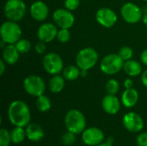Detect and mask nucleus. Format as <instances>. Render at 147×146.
Listing matches in <instances>:
<instances>
[{"label":"nucleus","mask_w":147,"mask_h":146,"mask_svg":"<svg viewBox=\"0 0 147 146\" xmlns=\"http://www.w3.org/2000/svg\"><path fill=\"white\" fill-rule=\"evenodd\" d=\"M8 118L14 126L26 127L31 120L29 107L22 100L13 101L8 108Z\"/></svg>","instance_id":"obj_1"},{"label":"nucleus","mask_w":147,"mask_h":146,"mask_svg":"<svg viewBox=\"0 0 147 146\" xmlns=\"http://www.w3.org/2000/svg\"><path fill=\"white\" fill-rule=\"evenodd\" d=\"M86 118L78 109L69 110L65 116V126L67 131L75 134H82L86 129Z\"/></svg>","instance_id":"obj_2"},{"label":"nucleus","mask_w":147,"mask_h":146,"mask_svg":"<svg viewBox=\"0 0 147 146\" xmlns=\"http://www.w3.org/2000/svg\"><path fill=\"white\" fill-rule=\"evenodd\" d=\"M27 13V5L23 0H7L3 6L4 16L9 21L19 22Z\"/></svg>","instance_id":"obj_3"},{"label":"nucleus","mask_w":147,"mask_h":146,"mask_svg":"<svg viewBox=\"0 0 147 146\" xmlns=\"http://www.w3.org/2000/svg\"><path fill=\"white\" fill-rule=\"evenodd\" d=\"M22 28L16 22H3L0 28L1 40L7 44H16L22 37Z\"/></svg>","instance_id":"obj_4"},{"label":"nucleus","mask_w":147,"mask_h":146,"mask_svg":"<svg viewBox=\"0 0 147 146\" xmlns=\"http://www.w3.org/2000/svg\"><path fill=\"white\" fill-rule=\"evenodd\" d=\"M98 52L92 47H84L76 55V65L81 70L92 69L98 61Z\"/></svg>","instance_id":"obj_5"},{"label":"nucleus","mask_w":147,"mask_h":146,"mask_svg":"<svg viewBox=\"0 0 147 146\" xmlns=\"http://www.w3.org/2000/svg\"><path fill=\"white\" fill-rule=\"evenodd\" d=\"M124 60L118 53H110L103 57L100 62V70L106 75H115L123 70Z\"/></svg>","instance_id":"obj_6"},{"label":"nucleus","mask_w":147,"mask_h":146,"mask_svg":"<svg viewBox=\"0 0 147 146\" xmlns=\"http://www.w3.org/2000/svg\"><path fill=\"white\" fill-rule=\"evenodd\" d=\"M23 89L28 95L38 97L45 93L46 83L40 76L29 75L23 80Z\"/></svg>","instance_id":"obj_7"},{"label":"nucleus","mask_w":147,"mask_h":146,"mask_svg":"<svg viewBox=\"0 0 147 146\" xmlns=\"http://www.w3.org/2000/svg\"><path fill=\"white\" fill-rule=\"evenodd\" d=\"M42 66L47 73L53 76L63 71L64 61L58 53L48 52L43 57Z\"/></svg>","instance_id":"obj_8"},{"label":"nucleus","mask_w":147,"mask_h":146,"mask_svg":"<svg viewBox=\"0 0 147 146\" xmlns=\"http://www.w3.org/2000/svg\"><path fill=\"white\" fill-rule=\"evenodd\" d=\"M143 15V9L134 3H126L121 8V15L122 19L129 24L138 23L142 20Z\"/></svg>","instance_id":"obj_9"},{"label":"nucleus","mask_w":147,"mask_h":146,"mask_svg":"<svg viewBox=\"0 0 147 146\" xmlns=\"http://www.w3.org/2000/svg\"><path fill=\"white\" fill-rule=\"evenodd\" d=\"M53 23L59 28H71L75 22V16L72 11L67 9H57L53 13Z\"/></svg>","instance_id":"obj_10"},{"label":"nucleus","mask_w":147,"mask_h":146,"mask_svg":"<svg viewBox=\"0 0 147 146\" xmlns=\"http://www.w3.org/2000/svg\"><path fill=\"white\" fill-rule=\"evenodd\" d=\"M96 20L103 28H110L114 27L117 22L118 16L112 9L108 7H102L96 10Z\"/></svg>","instance_id":"obj_11"},{"label":"nucleus","mask_w":147,"mask_h":146,"mask_svg":"<svg viewBox=\"0 0 147 146\" xmlns=\"http://www.w3.org/2000/svg\"><path fill=\"white\" fill-rule=\"evenodd\" d=\"M124 127L130 133H140L145 126L143 118L135 112L127 113L122 120Z\"/></svg>","instance_id":"obj_12"},{"label":"nucleus","mask_w":147,"mask_h":146,"mask_svg":"<svg viewBox=\"0 0 147 146\" xmlns=\"http://www.w3.org/2000/svg\"><path fill=\"white\" fill-rule=\"evenodd\" d=\"M103 132L95 126L88 127L82 133V141L88 146H97L104 141Z\"/></svg>","instance_id":"obj_13"},{"label":"nucleus","mask_w":147,"mask_h":146,"mask_svg":"<svg viewBox=\"0 0 147 146\" xmlns=\"http://www.w3.org/2000/svg\"><path fill=\"white\" fill-rule=\"evenodd\" d=\"M58 27L53 22H44L37 29L38 40L45 43L52 42L55 38H57Z\"/></svg>","instance_id":"obj_14"},{"label":"nucleus","mask_w":147,"mask_h":146,"mask_svg":"<svg viewBox=\"0 0 147 146\" xmlns=\"http://www.w3.org/2000/svg\"><path fill=\"white\" fill-rule=\"evenodd\" d=\"M29 14L34 21L44 22L48 17L49 9L45 2L41 0H37L30 5Z\"/></svg>","instance_id":"obj_15"},{"label":"nucleus","mask_w":147,"mask_h":146,"mask_svg":"<svg viewBox=\"0 0 147 146\" xmlns=\"http://www.w3.org/2000/svg\"><path fill=\"white\" fill-rule=\"evenodd\" d=\"M121 101L116 96V95L107 94L102 101V108L105 113L110 115L116 114L121 109Z\"/></svg>","instance_id":"obj_16"},{"label":"nucleus","mask_w":147,"mask_h":146,"mask_svg":"<svg viewBox=\"0 0 147 146\" xmlns=\"http://www.w3.org/2000/svg\"><path fill=\"white\" fill-rule=\"evenodd\" d=\"M20 52L17 50L15 44H7L3 49V61L9 65H16L20 58Z\"/></svg>","instance_id":"obj_17"},{"label":"nucleus","mask_w":147,"mask_h":146,"mask_svg":"<svg viewBox=\"0 0 147 146\" xmlns=\"http://www.w3.org/2000/svg\"><path fill=\"white\" fill-rule=\"evenodd\" d=\"M121 104L127 108H131L134 107L139 101V92L134 88L125 89L121 95Z\"/></svg>","instance_id":"obj_18"},{"label":"nucleus","mask_w":147,"mask_h":146,"mask_svg":"<svg viewBox=\"0 0 147 146\" xmlns=\"http://www.w3.org/2000/svg\"><path fill=\"white\" fill-rule=\"evenodd\" d=\"M25 130L27 139L31 142H38L41 140L45 136L43 128L36 123H29L25 127Z\"/></svg>","instance_id":"obj_19"},{"label":"nucleus","mask_w":147,"mask_h":146,"mask_svg":"<svg viewBox=\"0 0 147 146\" xmlns=\"http://www.w3.org/2000/svg\"><path fill=\"white\" fill-rule=\"evenodd\" d=\"M123 70L125 73L130 77H135L142 74V66L141 64L134 59H130L124 62Z\"/></svg>","instance_id":"obj_20"},{"label":"nucleus","mask_w":147,"mask_h":146,"mask_svg":"<svg viewBox=\"0 0 147 146\" xmlns=\"http://www.w3.org/2000/svg\"><path fill=\"white\" fill-rule=\"evenodd\" d=\"M65 84V77L59 74H57V75H53L50 78L48 82V88L52 93L58 94L64 89Z\"/></svg>","instance_id":"obj_21"},{"label":"nucleus","mask_w":147,"mask_h":146,"mask_svg":"<svg viewBox=\"0 0 147 146\" xmlns=\"http://www.w3.org/2000/svg\"><path fill=\"white\" fill-rule=\"evenodd\" d=\"M10 137H11V142L13 144L19 145V144L22 143L24 141V139L27 138L25 127L15 126L10 131Z\"/></svg>","instance_id":"obj_22"},{"label":"nucleus","mask_w":147,"mask_h":146,"mask_svg":"<svg viewBox=\"0 0 147 146\" xmlns=\"http://www.w3.org/2000/svg\"><path fill=\"white\" fill-rule=\"evenodd\" d=\"M80 71L81 69L76 65H69L64 68L62 71V76L67 81H74L80 77Z\"/></svg>","instance_id":"obj_23"},{"label":"nucleus","mask_w":147,"mask_h":146,"mask_svg":"<svg viewBox=\"0 0 147 146\" xmlns=\"http://www.w3.org/2000/svg\"><path fill=\"white\" fill-rule=\"evenodd\" d=\"M35 106L37 108V109L41 112V113H46L48 112L51 108H52V102L51 100L45 96L44 94L36 97V101H35Z\"/></svg>","instance_id":"obj_24"},{"label":"nucleus","mask_w":147,"mask_h":146,"mask_svg":"<svg viewBox=\"0 0 147 146\" xmlns=\"http://www.w3.org/2000/svg\"><path fill=\"white\" fill-rule=\"evenodd\" d=\"M15 46H16L17 50L19 51V52L21 54H24V53L28 52L32 48L31 42L27 39H22V38L15 44Z\"/></svg>","instance_id":"obj_25"},{"label":"nucleus","mask_w":147,"mask_h":146,"mask_svg":"<svg viewBox=\"0 0 147 146\" xmlns=\"http://www.w3.org/2000/svg\"><path fill=\"white\" fill-rule=\"evenodd\" d=\"M105 89L108 94L109 95H116L120 90V83L115 78H110L108 80L105 85Z\"/></svg>","instance_id":"obj_26"},{"label":"nucleus","mask_w":147,"mask_h":146,"mask_svg":"<svg viewBox=\"0 0 147 146\" xmlns=\"http://www.w3.org/2000/svg\"><path fill=\"white\" fill-rule=\"evenodd\" d=\"M118 54L120 55V57L125 62V61H127V60H130V59H133V57H134V51H133V49L130 46H122L119 50Z\"/></svg>","instance_id":"obj_27"},{"label":"nucleus","mask_w":147,"mask_h":146,"mask_svg":"<svg viewBox=\"0 0 147 146\" xmlns=\"http://www.w3.org/2000/svg\"><path fill=\"white\" fill-rule=\"evenodd\" d=\"M11 142L10 132L2 128L0 130V146H9Z\"/></svg>","instance_id":"obj_28"},{"label":"nucleus","mask_w":147,"mask_h":146,"mask_svg":"<svg viewBox=\"0 0 147 146\" xmlns=\"http://www.w3.org/2000/svg\"><path fill=\"white\" fill-rule=\"evenodd\" d=\"M60 43H67L71 39V32L68 28H60L58 31L57 38Z\"/></svg>","instance_id":"obj_29"},{"label":"nucleus","mask_w":147,"mask_h":146,"mask_svg":"<svg viewBox=\"0 0 147 146\" xmlns=\"http://www.w3.org/2000/svg\"><path fill=\"white\" fill-rule=\"evenodd\" d=\"M76 135L75 133L67 131L66 133H65L61 138V141L62 143L66 146H71L72 145L75 144L76 142Z\"/></svg>","instance_id":"obj_30"},{"label":"nucleus","mask_w":147,"mask_h":146,"mask_svg":"<svg viewBox=\"0 0 147 146\" xmlns=\"http://www.w3.org/2000/svg\"><path fill=\"white\" fill-rule=\"evenodd\" d=\"M64 5H65V9H67L71 11H74L79 7L80 0H65Z\"/></svg>","instance_id":"obj_31"},{"label":"nucleus","mask_w":147,"mask_h":146,"mask_svg":"<svg viewBox=\"0 0 147 146\" xmlns=\"http://www.w3.org/2000/svg\"><path fill=\"white\" fill-rule=\"evenodd\" d=\"M136 142L139 146H147V133L139 134L136 139Z\"/></svg>","instance_id":"obj_32"},{"label":"nucleus","mask_w":147,"mask_h":146,"mask_svg":"<svg viewBox=\"0 0 147 146\" xmlns=\"http://www.w3.org/2000/svg\"><path fill=\"white\" fill-rule=\"evenodd\" d=\"M46 44H47V43L39 40V41L35 44V46H34V50H35L36 53H38V54H43V53L45 52V51H46V48H47Z\"/></svg>","instance_id":"obj_33"},{"label":"nucleus","mask_w":147,"mask_h":146,"mask_svg":"<svg viewBox=\"0 0 147 146\" xmlns=\"http://www.w3.org/2000/svg\"><path fill=\"white\" fill-rule=\"evenodd\" d=\"M140 61L143 65L147 66V48L145 49L140 54Z\"/></svg>","instance_id":"obj_34"},{"label":"nucleus","mask_w":147,"mask_h":146,"mask_svg":"<svg viewBox=\"0 0 147 146\" xmlns=\"http://www.w3.org/2000/svg\"><path fill=\"white\" fill-rule=\"evenodd\" d=\"M123 85H124L125 89H130V88H133V85H134V82H133V80L131 79V77L126 78V79L124 80Z\"/></svg>","instance_id":"obj_35"},{"label":"nucleus","mask_w":147,"mask_h":146,"mask_svg":"<svg viewBox=\"0 0 147 146\" xmlns=\"http://www.w3.org/2000/svg\"><path fill=\"white\" fill-rule=\"evenodd\" d=\"M141 83L143 86H145L147 89V69L145 70L141 74Z\"/></svg>","instance_id":"obj_36"},{"label":"nucleus","mask_w":147,"mask_h":146,"mask_svg":"<svg viewBox=\"0 0 147 146\" xmlns=\"http://www.w3.org/2000/svg\"><path fill=\"white\" fill-rule=\"evenodd\" d=\"M6 63L3 61V59L0 60V75L3 76V73L5 72V68H6Z\"/></svg>","instance_id":"obj_37"},{"label":"nucleus","mask_w":147,"mask_h":146,"mask_svg":"<svg viewBox=\"0 0 147 146\" xmlns=\"http://www.w3.org/2000/svg\"><path fill=\"white\" fill-rule=\"evenodd\" d=\"M88 75V71L87 70H81L80 71V77H86Z\"/></svg>","instance_id":"obj_38"},{"label":"nucleus","mask_w":147,"mask_h":146,"mask_svg":"<svg viewBox=\"0 0 147 146\" xmlns=\"http://www.w3.org/2000/svg\"><path fill=\"white\" fill-rule=\"evenodd\" d=\"M142 22H143V23L145 24V26H146L147 27V12L146 13H144L143 17H142Z\"/></svg>","instance_id":"obj_39"},{"label":"nucleus","mask_w":147,"mask_h":146,"mask_svg":"<svg viewBox=\"0 0 147 146\" xmlns=\"http://www.w3.org/2000/svg\"><path fill=\"white\" fill-rule=\"evenodd\" d=\"M97 146H113V144H111V143L107 141V142H102V144L98 145Z\"/></svg>","instance_id":"obj_40"},{"label":"nucleus","mask_w":147,"mask_h":146,"mask_svg":"<svg viewBox=\"0 0 147 146\" xmlns=\"http://www.w3.org/2000/svg\"><path fill=\"white\" fill-rule=\"evenodd\" d=\"M143 1H145V2H146L147 3V0H143Z\"/></svg>","instance_id":"obj_41"},{"label":"nucleus","mask_w":147,"mask_h":146,"mask_svg":"<svg viewBox=\"0 0 147 146\" xmlns=\"http://www.w3.org/2000/svg\"><path fill=\"white\" fill-rule=\"evenodd\" d=\"M84 1H87V0H84Z\"/></svg>","instance_id":"obj_42"}]
</instances>
